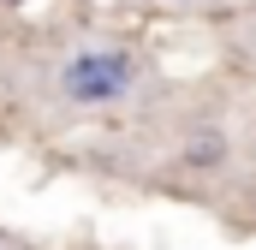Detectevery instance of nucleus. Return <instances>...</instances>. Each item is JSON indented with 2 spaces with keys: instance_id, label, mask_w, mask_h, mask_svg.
<instances>
[{
  "instance_id": "nucleus-1",
  "label": "nucleus",
  "mask_w": 256,
  "mask_h": 250,
  "mask_svg": "<svg viewBox=\"0 0 256 250\" xmlns=\"http://www.w3.org/2000/svg\"><path fill=\"white\" fill-rule=\"evenodd\" d=\"M60 84H66L72 102H114V96L131 90V60L120 48H90V54H72L66 60Z\"/></svg>"
}]
</instances>
